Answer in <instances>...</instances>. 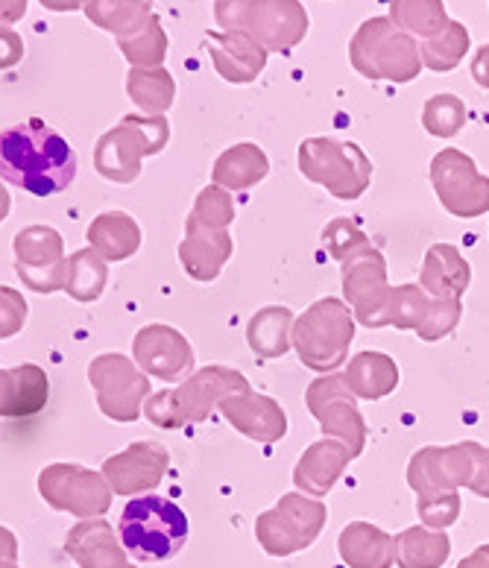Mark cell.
Here are the masks:
<instances>
[{"label":"cell","instance_id":"obj_1","mask_svg":"<svg viewBox=\"0 0 489 568\" xmlns=\"http://www.w3.org/2000/svg\"><path fill=\"white\" fill-rule=\"evenodd\" d=\"M0 179L33 196H53L77 179V153L53 126L33 118L0 132Z\"/></svg>","mask_w":489,"mask_h":568},{"label":"cell","instance_id":"obj_2","mask_svg":"<svg viewBox=\"0 0 489 568\" xmlns=\"http://www.w3.org/2000/svg\"><path fill=\"white\" fill-rule=\"evenodd\" d=\"M123 551L139 562L171 560L189 542V516L164 496H135L118 521Z\"/></svg>","mask_w":489,"mask_h":568},{"label":"cell","instance_id":"obj_3","mask_svg":"<svg viewBox=\"0 0 489 568\" xmlns=\"http://www.w3.org/2000/svg\"><path fill=\"white\" fill-rule=\"evenodd\" d=\"M246 390H249V382L241 373L226 369V366H208V369H200L191 378H185V384H180V387L150 396L144 414L159 428L176 430L185 428V425L203 423L214 407H221L223 398Z\"/></svg>","mask_w":489,"mask_h":568},{"label":"cell","instance_id":"obj_4","mask_svg":"<svg viewBox=\"0 0 489 568\" xmlns=\"http://www.w3.org/2000/svg\"><path fill=\"white\" fill-rule=\"evenodd\" d=\"M355 341V314L343 300L326 296L310 305L294 323V349L308 369L319 375L335 373L349 361Z\"/></svg>","mask_w":489,"mask_h":568},{"label":"cell","instance_id":"obj_5","mask_svg":"<svg viewBox=\"0 0 489 568\" xmlns=\"http://www.w3.org/2000/svg\"><path fill=\"white\" fill-rule=\"evenodd\" d=\"M214 18L223 30H241L264 50L296 48L308 33V12L299 0H217Z\"/></svg>","mask_w":489,"mask_h":568},{"label":"cell","instance_id":"obj_6","mask_svg":"<svg viewBox=\"0 0 489 568\" xmlns=\"http://www.w3.org/2000/svg\"><path fill=\"white\" fill-rule=\"evenodd\" d=\"M349 59L355 71L367 80L410 82L422 71L419 41L387 18H369L352 36Z\"/></svg>","mask_w":489,"mask_h":568},{"label":"cell","instance_id":"obj_7","mask_svg":"<svg viewBox=\"0 0 489 568\" xmlns=\"http://www.w3.org/2000/svg\"><path fill=\"white\" fill-rule=\"evenodd\" d=\"M167 139H171V123H167L164 114H159V118L126 114L121 126H114L112 132H106L98 141L94 168L109 182L130 185L141 176V162L147 155L162 153Z\"/></svg>","mask_w":489,"mask_h":568},{"label":"cell","instance_id":"obj_8","mask_svg":"<svg viewBox=\"0 0 489 568\" xmlns=\"http://www.w3.org/2000/svg\"><path fill=\"white\" fill-rule=\"evenodd\" d=\"M299 171L335 200H358L373 185V162L355 141L305 139L299 144Z\"/></svg>","mask_w":489,"mask_h":568},{"label":"cell","instance_id":"obj_9","mask_svg":"<svg viewBox=\"0 0 489 568\" xmlns=\"http://www.w3.org/2000/svg\"><path fill=\"white\" fill-rule=\"evenodd\" d=\"M328 521L326 504L317 498L287 493L255 521V539L269 557H291L317 542Z\"/></svg>","mask_w":489,"mask_h":568},{"label":"cell","instance_id":"obj_10","mask_svg":"<svg viewBox=\"0 0 489 568\" xmlns=\"http://www.w3.org/2000/svg\"><path fill=\"white\" fill-rule=\"evenodd\" d=\"M431 185L451 217L475 220L489 212V176L478 171L472 155L449 146L431 159Z\"/></svg>","mask_w":489,"mask_h":568},{"label":"cell","instance_id":"obj_11","mask_svg":"<svg viewBox=\"0 0 489 568\" xmlns=\"http://www.w3.org/2000/svg\"><path fill=\"white\" fill-rule=\"evenodd\" d=\"M305 405L319 423V428L326 430V437L340 439L343 446L349 448L352 460L364 455L367 419L360 414L358 398L352 396V390L343 382V375L328 373L314 378L308 384V393H305Z\"/></svg>","mask_w":489,"mask_h":568},{"label":"cell","instance_id":"obj_12","mask_svg":"<svg viewBox=\"0 0 489 568\" xmlns=\"http://www.w3.org/2000/svg\"><path fill=\"white\" fill-rule=\"evenodd\" d=\"M39 493L53 510L74 513L80 519H98L112 507V487L100 471L77 463H53L39 475Z\"/></svg>","mask_w":489,"mask_h":568},{"label":"cell","instance_id":"obj_13","mask_svg":"<svg viewBox=\"0 0 489 568\" xmlns=\"http://www.w3.org/2000/svg\"><path fill=\"white\" fill-rule=\"evenodd\" d=\"M89 382L98 393L100 410L114 423H135L141 416V402L150 396V378L126 355L94 357Z\"/></svg>","mask_w":489,"mask_h":568},{"label":"cell","instance_id":"obj_14","mask_svg":"<svg viewBox=\"0 0 489 568\" xmlns=\"http://www.w3.org/2000/svg\"><path fill=\"white\" fill-rule=\"evenodd\" d=\"M472 475L475 460L466 443H457V446H425L408 463V484L416 493V501L469 487Z\"/></svg>","mask_w":489,"mask_h":568},{"label":"cell","instance_id":"obj_15","mask_svg":"<svg viewBox=\"0 0 489 568\" xmlns=\"http://www.w3.org/2000/svg\"><path fill=\"white\" fill-rule=\"evenodd\" d=\"M18 276L35 293H57L65 287L68 258L62 235L50 226H30L16 235Z\"/></svg>","mask_w":489,"mask_h":568},{"label":"cell","instance_id":"obj_16","mask_svg":"<svg viewBox=\"0 0 489 568\" xmlns=\"http://www.w3.org/2000/svg\"><path fill=\"white\" fill-rule=\"evenodd\" d=\"M390 284H387V261L373 246L349 264H343V296L352 308L355 320L367 328H381L384 308L390 300Z\"/></svg>","mask_w":489,"mask_h":568},{"label":"cell","instance_id":"obj_17","mask_svg":"<svg viewBox=\"0 0 489 568\" xmlns=\"http://www.w3.org/2000/svg\"><path fill=\"white\" fill-rule=\"evenodd\" d=\"M167 466H171L167 448L162 443L144 439V443H132L121 455L109 457L103 463V478L109 480L114 496H141L159 487Z\"/></svg>","mask_w":489,"mask_h":568},{"label":"cell","instance_id":"obj_18","mask_svg":"<svg viewBox=\"0 0 489 568\" xmlns=\"http://www.w3.org/2000/svg\"><path fill=\"white\" fill-rule=\"evenodd\" d=\"M135 361L144 375H155L162 382H180L194 369V349L176 328L153 323L141 328L132 343Z\"/></svg>","mask_w":489,"mask_h":568},{"label":"cell","instance_id":"obj_19","mask_svg":"<svg viewBox=\"0 0 489 568\" xmlns=\"http://www.w3.org/2000/svg\"><path fill=\"white\" fill-rule=\"evenodd\" d=\"M221 414L235 430H241L246 439L255 443H278L287 437V414L276 398L262 396V393H235L221 402Z\"/></svg>","mask_w":489,"mask_h":568},{"label":"cell","instance_id":"obj_20","mask_svg":"<svg viewBox=\"0 0 489 568\" xmlns=\"http://www.w3.org/2000/svg\"><path fill=\"white\" fill-rule=\"evenodd\" d=\"M349 448L343 446L340 439L323 437L317 439V443H310L294 469L296 493L317 498V501L319 498H326L328 493L337 487V480L343 478V471L349 469Z\"/></svg>","mask_w":489,"mask_h":568},{"label":"cell","instance_id":"obj_21","mask_svg":"<svg viewBox=\"0 0 489 568\" xmlns=\"http://www.w3.org/2000/svg\"><path fill=\"white\" fill-rule=\"evenodd\" d=\"M235 244L228 229H205V226H185V241L180 246V261L185 273L194 282H214L221 276L226 261L232 258Z\"/></svg>","mask_w":489,"mask_h":568},{"label":"cell","instance_id":"obj_22","mask_svg":"<svg viewBox=\"0 0 489 568\" xmlns=\"http://www.w3.org/2000/svg\"><path fill=\"white\" fill-rule=\"evenodd\" d=\"M472 284V267L469 261L460 255V250L451 244H434L428 246L422 261V287L431 300H463V293Z\"/></svg>","mask_w":489,"mask_h":568},{"label":"cell","instance_id":"obj_23","mask_svg":"<svg viewBox=\"0 0 489 568\" xmlns=\"http://www.w3.org/2000/svg\"><path fill=\"white\" fill-rule=\"evenodd\" d=\"M208 50H212L214 68L226 82H253L267 65V50L255 39H249L241 30L208 36Z\"/></svg>","mask_w":489,"mask_h":568},{"label":"cell","instance_id":"obj_24","mask_svg":"<svg viewBox=\"0 0 489 568\" xmlns=\"http://www.w3.org/2000/svg\"><path fill=\"white\" fill-rule=\"evenodd\" d=\"M337 551L349 568H393L396 566V536L373 521H352L337 536Z\"/></svg>","mask_w":489,"mask_h":568},{"label":"cell","instance_id":"obj_25","mask_svg":"<svg viewBox=\"0 0 489 568\" xmlns=\"http://www.w3.org/2000/svg\"><path fill=\"white\" fill-rule=\"evenodd\" d=\"M48 375L35 364L0 369V416H35L48 405Z\"/></svg>","mask_w":489,"mask_h":568},{"label":"cell","instance_id":"obj_26","mask_svg":"<svg viewBox=\"0 0 489 568\" xmlns=\"http://www.w3.org/2000/svg\"><path fill=\"white\" fill-rule=\"evenodd\" d=\"M65 548L80 562V568H130L126 551L114 542V530L103 519L77 525L68 534Z\"/></svg>","mask_w":489,"mask_h":568},{"label":"cell","instance_id":"obj_27","mask_svg":"<svg viewBox=\"0 0 489 568\" xmlns=\"http://www.w3.org/2000/svg\"><path fill=\"white\" fill-rule=\"evenodd\" d=\"M343 382H346L355 398L378 402V398L390 396L399 387V366L384 352H358L355 357H349Z\"/></svg>","mask_w":489,"mask_h":568},{"label":"cell","instance_id":"obj_28","mask_svg":"<svg viewBox=\"0 0 489 568\" xmlns=\"http://www.w3.org/2000/svg\"><path fill=\"white\" fill-rule=\"evenodd\" d=\"M269 173V159L258 144H235L214 162L212 179L223 191H249Z\"/></svg>","mask_w":489,"mask_h":568},{"label":"cell","instance_id":"obj_29","mask_svg":"<svg viewBox=\"0 0 489 568\" xmlns=\"http://www.w3.org/2000/svg\"><path fill=\"white\" fill-rule=\"evenodd\" d=\"M294 311L285 305H267L246 325L249 349L262 361H276V357L287 355V349L294 346Z\"/></svg>","mask_w":489,"mask_h":568},{"label":"cell","instance_id":"obj_30","mask_svg":"<svg viewBox=\"0 0 489 568\" xmlns=\"http://www.w3.org/2000/svg\"><path fill=\"white\" fill-rule=\"evenodd\" d=\"M89 244L103 261H126L141 250V229L126 212H103L91 220Z\"/></svg>","mask_w":489,"mask_h":568},{"label":"cell","instance_id":"obj_31","mask_svg":"<svg viewBox=\"0 0 489 568\" xmlns=\"http://www.w3.org/2000/svg\"><path fill=\"white\" fill-rule=\"evenodd\" d=\"M449 554L451 539L446 530L414 525L396 536V566L399 568H442Z\"/></svg>","mask_w":489,"mask_h":568},{"label":"cell","instance_id":"obj_32","mask_svg":"<svg viewBox=\"0 0 489 568\" xmlns=\"http://www.w3.org/2000/svg\"><path fill=\"white\" fill-rule=\"evenodd\" d=\"M390 21L416 41H425L442 33L451 18L442 0H393Z\"/></svg>","mask_w":489,"mask_h":568},{"label":"cell","instance_id":"obj_33","mask_svg":"<svg viewBox=\"0 0 489 568\" xmlns=\"http://www.w3.org/2000/svg\"><path fill=\"white\" fill-rule=\"evenodd\" d=\"M126 89H130V98L144 112V118H159V114L167 112L173 103V94H176L173 77L164 68H132Z\"/></svg>","mask_w":489,"mask_h":568},{"label":"cell","instance_id":"obj_34","mask_svg":"<svg viewBox=\"0 0 489 568\" xmlns=\"http://www.w3.org/2000/svg\"><path fill=\"white\" fill-rule=\"evenodd\" d=\"M109 282V267L106 261L100 258L98 252L80 250L68 258V273H65V287L62 291L68 296H74L77 302H98L103 296V287Z\"/></svg>","mask_w":489,"mask_h":568},{"label":"cell","instance_id":"obj_35","mask_svg":"<svg viewBox=\"0 0 489 568\" xmlns=\"http://www.w3.org/2000/svg\"><path fill=\"white\" fill-rule=\"evenodd\" d=\"M466 53H469V30L460 21H449V27L442 33L419 41V59H422V65L437 73L455 71L466 59Z\"/></svg>","mask_w":489,"mask_h":568},{"label":"cell","instance_id":"obj_36","mask_svg":"<svg viewBox=\"0 0 489 568\" xmlns=\"http://www.w3.org/2000/svg\"><path fill=\"white\" fill-rule=\"evenodd\" d=\"M89 18L112 30L118 39L132 36L147 24L150 0H89Z\"/></svg>","mask_w":489,"mask_h":568},{"label":"cell","instance_id":"obj_37","mask_svg":"<svg viewBox=\"0 0 489 568\" xmlns=\"http://www.w3.org/2000/svg\"><path fill=\"white\" fill-rule=\"evenodd\" d=\"M431 308V296L419 287V284H399L393 287L387 308H384L381 328L396 325L399 332H416L422 325L425 314Z\"/></svg>","mask_w":489,"mask_h":568},{"label":"cell","instance_id":"obj_38","mask_svg":"<svg viewBox=\"0 0 489 568\" xmlns=\"http://www.w3.org/2000/svg\"><path fill=\"white\" fill-rule=\"evenodd\" d=\"M121 50L126 53L135 68H159L164 59V50H167V36H164L159 18L150 16L147 24L135 30L132 36H123Z\"/></svg>","mask_w":489,"mask_h":568},{"label":"cell","instance_id":"obj_39","mask_svg":"<svg viewBox=\"0 0 489 568\" xmlns=\"http://www.w3.org/2000/svg\"><path fill=\"white\" fill-rule=\"evenodd\" d=\"M466 103L457 94H434L422 109V126L434 139H451L463 130Z\"/></svg>","mask_w":489,"mask_h":568},{"label":"cell","instance_id":"obj_40","mask_svg":"<svg viewBox=\"0 0 489 568\" xmlns=\"http://www.w3.org/2000/svg\"><path fill=\"white\" fill-rule=\"evenodd\" d=\"M323 246L332 252V258L340 261V267L343 264H349L352 258L364 255L367 250H373L369 237L364 235V229L349 217H335L326 229H323Z\"/></svg>","mask_w":489,"mask_h":568},{"label":"cell","instance_id":"obj_41","mask_svg":"<svg viewBox=\"0 0 489 568\" xmlns=\"http://www.w3.org/2000/svg\"><path fill=\"white\" fill-rule=\"evenodd\" d=\"M235 220V203L228 191L217 185L203 187L196 194V203L189 214L191 226H205V229H228Z\"/></svg>","mask_w":489,"mask_h":568},{"label":"cell","instance_id":"obj_42","mask_svg":"<svg viewBox=\"0 0 489 568\" xmlns=\"http://www.w3.org/2000/svg\"><path fill=\"white\" fill-rule=\"evenodd\" d=\"M460 317H463V302L460 300H431V308L425 314L422 325L416 328V334H419V341L437 343L455 332Z\"/></svg>","mask_w":489,"mask_h":568},{"label":"cell","instance_id":"obj_43","mask_svg":"<svg viewBox=\"0 0 489 568\" xmlns=\"http://www.w3.org/2000/svg\"><path fill=\"white\" fill-rule=\"evenodd\" d=\"M416 516H419V521H422L425 528H451L457 521V516H460V493H442V496L416 501Z\"/></svg>","mask_w":489,"mask_h":568},{"label":"cell","instance_id":"obj_44","mask_svg":"<svg viewBox=\"0 0 489 568\" xmlns=\"http://www.w3.org/2000/svg\"><path fill=\"white\" fill-rule=\"evenodd\" d=\"M27 323V300L18 291L0 284V341L18 334Z\"/></svg>","mask_w":489,"mask_h":568},{"label":"cell","instance_id":"obj_45","mask_svg":"<svg viewBox=\"0 0 489 568\" xmlns=\"http://www.w3.org/2000/svg\"><path fill=\"white\" fill-rule=\"evenodd\" d=\"M469 446V452H472V460H475V475H472V484H469V489H472L475 496L481 498H489V448L481 446V443H466Z\"/></svg>","mask_w":489,"mask_h":568},{"label":"cell","instance_id":"obj_46","mask_svg":"<svg viewBox=\"0 0 489 568\" xmlns=\"http://www.w3.org/2000/svg\"><path fill=\"white\" fill-rule=\"evenodd\" d=\"M24 57V44L12 30L0 27V68H12Z\"/></svg>","mask_w":489,"mask_h":568},{"label":"cell","instance_id":"obj_47","mask_svg":"<svg viewBox=\"0 0 489 568\" xmlns=\"http://www.w3.org/2000/svg\"><path fill=\"white\" fill-rule=\"evenodd\" d=\"M472 77L481 89H489V44H483L472 59Z\"/></svg>","mask_w":489,"mask_h":568},{"label":"cell","instance_id":"obj_48","mask_svg":"<svg viewBox=\"0 0 489 568\" xmlns=\"http://www.w3.org/2000/svg\"><path fill=\"white\" fill-rule=\"evenodd\" d=\"M27 0H0V21L3 24H12L18 18H24Z\"/></svg>","mask_w":489,"mask_h":568},{"label":"cell","instance_id":"obj_49","mask_svg":"<svg viewBox=\"0 0 489 568\" xmlns=\"http://www.w3.org/2000/svg\"><path fill=\"white\" fill-rule=\"evenodd\" d=\"M18 539L7 528H0V562H16Z\"/></svg>","mask_w":489,"mask_h":568},{"label":"cell","instance_id":"obj_50","mask_svg":"<svg viewBox=\"0 0 489 568\" xmlns=\"http://www.w3.org/2000/svg\"><path fill=\"white\" fill-rule=\"evenodd\" d=\"M457 568H489V545H478L469 557L460 560Z\"/></svg>","mask_w":489,"mask_h":568},{"label":"cell","instance_id":"obj_51","mask_svg":"<svg viewBox=\"0 0 489 568\" xmlns=\"http://www.w3.org/2000/svg\"><path fill=\"white\" fill-rule=\"evenodd\" d=\"M41 3H48V7L57 9V12H65V9L80 7V0H41Z\"/></svg>","mask_w":489,"mask_h":568},{"label":"cell","instance_id":"obj_52","mask_svg":"<svg viewBox=\"0 0 489 568\" xmlns=\"http://www.w3.org/2000/svg\"><path fill=\"white\" fill-rule=\"evenodd\" d=\"M7 214H9V194H7V187L0 185V223L7 220Z\"/></svg>","mask_w":489,"mask_h":568},{"label":"cell","instance_id":"obj_53","mask_svg":"<svg viewBox=\"0 0 489 568\" xmlns=\"http://www.w3.org/2000/svg\"><path fill=\"white\" fill-rule=\"evenodd\" d=\"M0 568H18L16 562H0Z\"/></svg>","mask_w":489,"mask_h":568}]
</instances>
